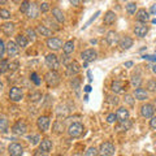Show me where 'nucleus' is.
<instances>
[{
	"mask_svg": "<svg viewBox=\"0 0 156 156\" xmlns=\"http://www.w3.org/2000/svg\"><path fill=\"white\" fill-rule=\"evenodd\" d=\"M115 152H116V148L111 142L101 143L100 147H99V155L100 156H113Z\"/></svg>",
	"mask_w": 156,
	"mask_h": 156,
	"instance_id": "f257e3e1",
	"label": "nucleus"
},
{
	"mask_svg": "<svg viewBox=\"0 0 156 156\" xmlns=\"http://www.w3.org/2000/svg\"><path fill=\"white\" fill-rule=\"evenodd\" d=\"M46 82H47L48 86H52V87L57 86L58 83H60V76H58V73L56 70L48 72L46 74Z\"/></svg>",
	"mask_w": 156,
	"mask_h": 156,
	"instance_id": "f03ea898",
	"label": "nucleus"
},
{
	"mask_svg": "<svg viewBox=\"0 0 156 156\" xmlns=\"http://www.w3.org/2000/svg\"><path fill=\"white\" fill-rule=\"evenodd\" d=\"M83 125L80 124V122H74L72 124L69 128H68V134H69L70 136H73V138H77V136L82 135V133H83Z\"/></svg>",
	"mask_w": 156,
	"mask_h": 156,
	"instance_id": "7ed1b4c3",
	"label": "nucleus"
},
{
	"mask_svg": "<svg viewBox=\"0 0 156 156\" xmlns=\"http://www.w3.org/2000/svg\"><path fill=\"white\" fill-rule=\"evenodd\" d=\"M23 98V92L22 90L17 86H13L11 90H9V99L12 101H20Z\"/></svg>",
	"mask_w": 156,
	"mask_h": 156,
	"instance_id": "20e7f679",
	"label": "nucleus"
},
{
	"mask_svg": "<svg viewBox=\"0 0 156 156\" xmlns=\"http://www.w3.org/2000/svg\"><path fill=\"white\" fill-rule=\"evenodd\" d=\"M147 33H148V26L146 25V23L139 22V23H136V25H135V27H134V34H135L136 37L144 38Z\"/></svg>",
	"mask_w": 156,
	"mask_h": 156,
	"instance_id": "39448f33",
	"label": "nucleus"
},
{
	"mask_svg": "<svg viewBox=\"0 0 156 156\" xmlns=\"http://www.w3.org/2000/svg\"><path fill=\"white\" fill-rule=\"evenodd\" d=\"M47 46H48L50 50H53V51H57V50H60L61 47H64L62 46V41L58 39V38H48L47 39Z\"/></svg>",
	"mask_w": 156,
	"mask_h": 156,
	"instance_id": "423d86ee",
	"label": "nucleus"
},
{
	"mask_svg": "<svg viewBox=\"0 0 156 156\" xmlns=\"http://www.w3.org/2000/svg\"><path fill=\"white\" fill-rule=\"evenodd\" d=\"M46 64L48 68H51L52 70H56L58 68V58L56 55H53V53H50V55L46 56Z\"/></svg>",
	"mask_w": 156,
	"mask_h": 156,
	"instance_id": "0eeeda50",
	"label": "nucleus"
},
{
	"mask_svg": "<svg viewBox=\"0 0 156 156\" xmlns=\"http://www.w3.org/2000/svg\"><path fill=\"white\" fill-rule=\"evenodd\" d=\"M8 154L11 156H21L23 154V148L18 143H11L8 147Z\"/></svg>",
	"mask_w": 156,
	"mask_h": 156,
	"instance_id": "6e6552de",
	"label": "nucleus"
},
{
	"mask_svg": "<svg viewBox=\"0 0 156 156\" xmlns=\"http://www.w3.org/2000/svg\"><path fill=\"white\" fill-rule=\"evenodd\" d=\"M80 70H81V66H80V64H78L77 61H70V64L66 65V74L70 76V77L78 74Z\"/></svg>",
	"mask_w": 156,
	"mask_h": 156,
	"instance_id": "1a4fd4ad",
	"label": "nucleus"
},
{
	"mask_svg": "<svg viewBox=\"0 0 156 156\" xmlns=\"http://www.w3.org/2000/svg\"><path fill=\"white\" fill-rule=\"evenodd\" d=\"M140 113H142V116L146 117V119H151V117H154L155 107L152 104H144V105H142V108H140Z\"/></svg>",
	"mask_w": 156,
	"mask_h": 156,
	"instance_id": "9d476101",
	"label": "nucleus"
},
{
	"mask_svg": "<svg viewBox=\"0 0 156 156\" xmlns=\"http://www.w3.org/2000/svg\"><path fill=\"white\" fill-rule=\"evenodd\" d=\"M12 130H13V133H16L18 135H23L26 133V130H27V126H26V124L23 122V121H17V122L13 125Z\"/></svg>",
	"mask_w": 156,
	"mask_h": 156,
	"instance_id": "9b49d317",
	"label": "nucleus"
},
{
	"mask_svg": "<svg viewBox=\"0 0 156 156\" xmlns=\"http://www.w3.org/2000/svg\"><path fill=\"white\" fill-rule=\"evenodd\" d=\"M96 56H98V53H96V51H94V50H86V51H83V52L81 53L82 60L86 61V62L94 61L95 58H96Z\"/></svg>",
	"mask_w": 156,
	"mask_h": 156,
	"instance_id": "f8f14e48",
	"label": "nucleus"
},
{
	"mask_svg": "<svg viewBox=\"0 0 156 156\" xmlns=\"http://www.w3.org/2000/svg\"><path fill=\"white\" fill-rule=\"evenodd\" d=\"M37 125H38L39 130L47 131L48 128H50V119H48L47 116H41L38 119V121H37Z\"/></svg>",
	"mask_w": 156,
	"mask_h": 156,
	"instance_id": "ddd939ff",
	"label": "nucleus"
},
{
	"mask_svg": "<svg viewBox=\"0 0 156 156\" xmlns=\"http://www.w3.org/2000/svg\"><path fill=\"white\" fill-rule=\"evenodd\" d=\"M18 44L17 43H14V42H8L7 43V52H8V55L13 57V56H17L18 55Z\"/></svg>",
	"mask_w": 156,
	"mask_h": 156,
	"instance_id": "4468645a",
	"label": "nucleus"
},
{
	"mask_svg": "<svg viewBox=\"0 0 156 156\" xmlns=\"http://www.w3.org/2000/svg\"><path fill=\"white\" fill-rule=\"evenodd\" d=\"M105 41H107V43H108L109 46L117 44V43L120 42V41H119V34H117L116 31H109V33H107Z\"/></svg>",
	"mask_w": 156,
	"mask_h": 156,
	"instance_id": "2eb2a0df",
	"label": "nucleus"
},
{
	"mask_svg": "<svg viewBox=\"0 0 156 156\" xmlns=\"http://www.w3.org/2000/svg\"><path fill=\"white\" fill-rule=\"evenodd\" d=\"M116 116H117V120H119L120 122H122V121L129 120V111L126 108H124V107H121V108L117 109Z\"/></svg>",
	"mask_w": 156,
	"mask_h": 156,
	"instance_id": "dca6fc26",
	"label": "nucleus"
},
{
	"mask_svg": "<svg viewBox=\"0 0 156 156\" xmlns=\"http://www.w3.org/2000/svg\"><path fill=\"white\" fill-rule=\"evenodd\" d=\"M39 12H41V8H39L35 3H31L30 4V8H29V11H27L26 14H27L29 18H37Z\"/></svg>",
	"mask_w": 156,
	"mask_h": 156,
	"instance_id": "f3484780",
	"label": "nucleus"
},
{
	"mask_svg": "<svg viewBox=\"0 0 156 156\" xmlns=\"http://www.w3.org/2000/svg\"><path fill=\"white\" fill-rule=\"evenodd\" d=\"M119 44H120V47L122 48V50H129V48L133 46V39H131L130 37H122L120 39Z\"/></svg>",
	"mask_w": 156,
	"mask_h": 156,
	"instance_id": "a211bd4d",
	"label": "nucleus"
},
{
	"mask_svg": "<svg viewBox=\"0 0 156 156\" xmlns=\"http://www.w3.org/2000/svg\"><path fill=\"white\" fill-rule=\"evenodd\" d=\"M136 20H138L139 22H143L146 23L150 20V14L148 12L146 11V9H139L138 12H136Z\"/></svg>",
	"mask_w": 156,
	"mask_h": 156,
	"instance_id": "6ab92c4d",
	"label": "nucleus"
},
{
	"mask_svg": "<svg viewBox=\"0 0 156 156\" xmlns=\"http://www.w3.org/2000/svg\"><path fill=\"white\" fill-rule=\"evenodd\" d=\"M52 16H53V18H55L57 22H60V23H64V22H65L64 13H62L58 8H53V9H52Z\"/></svg>",
	"mask_w": 156,
	"mask_h": 156,
	"instance_id": "aec40b11",
	"label": "nucleus"
},
{
	"mask_svg": "<svg viewBox=\"0 0 156 156\" xmlns=\"http://www.w3.org/2000/svg\"><path fill=\"white\" fill-rule=\"evenodd\" d=\"M2 30L3 33L5 34V35H12V34L14 33V23L12 22H5L2 25Z\"/></svg>",
	"mask_w": 156,
	"mask_h": 156,
	"instance_id": "412c9836",
	"label": "nucleus"
},
{
	"mask_svg": "<svg viewBox=\"0 0 156 156\" xmlns=\"http://www.w3.org/2000/svg\"><path fill=\"white\" fill-rule=\"evenodd\" d=\"M37 33L41 34L42 37H51L52 35V30L51 29H48L47 26H44V25H39L37 27Z\"/></svg>",
	"mask_w": 156,
	"mask_h": 156,
	"instance_id": "4be33fe9",
	"label": "nucleus"
},
{
	"mask_svg": "<svg viewBox=\"0 0 156 156\" xmlns=\"http://www.w3.org/2000/svg\"><path fill=\"white\" fill-rule=\"evenodd\" d=\"M147 91H146L144 89H142V87H136V90H135V99H138V100H146L147 99Z\"/></svg>",
	"mask_w": 156,
	"mask_h": 156,
	"instance_id": "5701e85b",
	"label": "nucleus"
},
{
	"mask_svg": "<svg viewBox=\"0 0 156 156\" xmlns=\"http://www.w3.org/2000/svg\"><path fill=\"white\" fill-rule=\"evenodd\" d=\"M111 89H112L113 92H116V94H120V92L124 91V83L121 81H113L112 82Z\"/></svg>",
	"mask_w": 156,
	"mask_h": 156,
	"instance_id": "b1692460",
	"label": "nucleus"
},
{
	"mask_svg": "<svg viewBox=\"0 0 156 156\" xmlns=\"http://www.w3.org/2000/svg\"><path fill=\"white\" fill-rule=\"evenodd\" d=\"M39 148L42 151H46V152H50L52 150V142L50 139H43L41 143H39Z\"/></svg>",
	"mask_w": 156,
	"mask_h": 156,
	"instance_id": "393cba45",
	"label": "nucleus"
},
{
	"mask_svg": "<svg viewBox=\"0 0 156 156\" xmlns=\"http://www.w3.org/2000/svg\"><path fill=\"white\" fill-rule=\"evenodd\" d=\"M115 21H116V13L115 12L108 11L104 14V23H107V25H111V23H113Z\"/></svg>",
	"mask_w": 156,
	"mask_h": 156,
	"instance_id": "a878e982",
	"label": "nucleus"
},
{
	"mask_svg": "<svg viewBox=\"0 0 156 156\" xmlns=\"http://www.w3.org/2000/svg\"><path fill=\"white\" fill-rule=\"evenodd\" d=\"M62 50H64V53H65V55H70V53L74 51V43H73L72 41L66 42L65 44H64V47H62Z\"/></svg>",
	"mask_w": 156,
	"mask_h": 156,
	"instance_id": "bb28decb",
	"label": "nucleus"
},
{
	"mask_svg": "<svg viewBox=\"0 0 156 156\" xmlns=\"http://www.w3.org/2000/svg\"><path fill=\"white\" fill-rule=\"evenodd\" d=\"M16 43L20 46V47H26L27 46V38L25 37V35H17L16 37Z\"/></svg>",
	"mask_w": 156,
	"mask_h": 156,
	"instance_id": "cd10ccee",
	"label": "nucleus"
},
{
	"mask_svg": "<svg viewBox=\"0 0 156 156\" xmlns=\"http://www.w3.org/2000/svg\"><path fill=\"white\" fill-rule=\"evenodd\" d=\"M72 87L74 89L76 94L80 95V89H81V80L80 78H73L72 80Z\"/></svg>",
	"mask_w": 156,
	"mask_h": 156,
	"instance_id": "c85d7f7f",
	"label": "nucleus"
},
{
	"mask_svg": "<svg viewBox=\"0 0 156 156\" xmlns=\"http://www.w3.org/2000/svg\"><path fill=\"white\" fill-rule=\"evenodd\" d=\"M130 126H131V122L129 120H126V121L120 122V125L117 126V130H119V131H126L128 129H130Z\"/></svg>",
	"mask_w": 156,
	"mask_h": 156,
	"instance_id": "c756f323",
	"label": "nucleus"
},
{
	"mask_svg": "<svg viewBox=\"0 0 156 156\" xmlns=\"http://www.w3.org/2000/svg\"><path fill=\"white\" fill-rule=\"evenodd\" d=\"M29 98H30V100L33 103H37V101H39L42 99V94L41 92H31V94L29 95Z\"/></svg>",
	"mask_w": 156,
	"mask_h": 156,
	"instance_id": "7c9ffc66",
	"label": "nucleus"
},
{
	"mask_svg": "<svg viewBox=\"0 0 156 156\" xmlns=\"http://www.w3.org/2000/svg\"><path fill=\"white\" fill-rule=\"evenodd\" d=\"M30 4L31 3H29L27 0H23V2L21 3V7H20V11H21L22 13H27L29 8H30Z\"/></svg>",
	"mask_w": 156,
	"mask_h": 156,
	"instance_id": "2f4dec72",
	"label": "nucleus"
},
{
	"mask_svg": "<svg viewBox=\"0 0 156 156\" xmlns=\"http://www.w3.org/2000/svg\"><path fill=\"white\" fill-rule=\"evenodd\" d=\"M8 69H9V62L5 60V58H3L2 62H0V72H2V73H5Z\"/></svg>",
	"mask_w": 156,
	"mask_h": 156,
	"instance_id": "473e14b6",
	"label": "nucleus"
},
{
	"mask_svg": "<svg viewBox=\"0 0 156 156\" xmlns=\"http://www.w3.org/2000/svg\"><path fill=\"white\" fill-rule=\"evenodd\" d=\"M147 90L151 91V92L156 91V80H150L147 82Z\"/></svg>",
	"mask_w": 156,
	"mask_h": 156,
	"instance_id": "72a5a7b5",
	"label": "nucleus"
},
{
	"mask_svg": "<svg viewBox=\"0 0 156 156\" xmlns=\"http://www.w3.org/2000/svg\"><path fill=\"white\" fill-rule=\"evenodd\" d=\"M7 126H8V121L5 117H2V120H0V130H2V133H5L7 131Z\"/></svg>",
	"mask_w": 156,
	"mask_h": 156,
	"instance_id": "f704fd0d",
	"label": "nucleus"
},
{
	"mask_svg": "<svg viewBox=\"0 0 156 156\" xmlns=\"http://www.w3.org/2000/svg\"><path fill=\"white\" fill-rule=\"evenodd\" d=\"M140 82H142V78L139 76H133V78H131V85L135 87H140Z\"/></svg>",
	"mask_w": 156,
	"mask_h": 156,
	"instance_id": "c9c22d12",
	"label": "nucleus"
},
{
	"mask_svg": "<svg viewBox=\"0 0 156 156\" xmlns=\"http://www.w3.org/2000/svg\"><path fill=\"white\" fill-rule=\"evenodd\" d=\"M126 11H128V13H130V14H134L136 12V4L135 3H129L128 5H126Z\"/></svg>",
	"mask_w": 156,
	"mask_h": 156,
	"instance_id": "e433bc0d",
	"label": "nucleus"
},
{
	"mask_svg": "<svg viewBox=\"0 0 156 156\" xmlns=\"http://www.w3.org/2000/svg\"><path fill=\"white\" fill-rule=\"evenodd\" d=\"M98 154H99V151H98L95 147H90L89 150L86 151L85 156H98Z\"/></svg>",
	"mask_w": 156,
	"mask_h": 156,
	"instance_id": "4c0bfd02",
	"label": "nucleus"
},
{
	"mask_svg": "<svg viewBox=\"0 0 156 156\" xmlns=\"http://www.w3.org/2000/svg\"><path fill=\"white\" fill-rule=\"evenodd\" d=\"M29 140L31 142V144H38V143H39V140H41V136L37 135V134L29 135Z\"/></svg>",
	"mask_w": 156,
	"mask_h": 156,
	"instance_id": "58836bf2",
	"label": "nucleus"
},
{
	"mask_svg": "<svg viewBox=\"0 0 156 156\" xmlns=\"http://www.w3.org/2000/svg\"><path fill=\"white\" fill-rule=\"evenodd\" d=\"M55 130H56V133H61V131L64 130V124H62L61 121H56V124H55Z\"/></svg>",
	"mask_w": 156,
	"mask_h": 156,
	"instance_id": "ea45409f",
	"label": "nucleus"
},
{
	"mask_svg": "<svg viewBox=\"0 0 156 156\" xmlns=\"http://www.w3.org/2000/svg\"><path fill=\"white\" fill-rule=\"evenodd\" d=\"M26 33H27V37H29V39H30V41H35V31H34L33 30V29H27V30H26Z\"/></svg>",
	"mask_w": 156,
	"mask_h": 156,
	"instance_id": "a19ab883",
	"label": "nucleus"
},
{
	"mask_svg": "<svg viewBox=\"0 0 156 156\" xmlns=\"http://www.w3.org/2000/svg\"><path fill=\"white\" fill-rule=\"evenodd\" d=\"M124 100H125V103H128L129 105H134V99H133V96H131V95L126 94L125 98H124Z\"/></svg>",
	"mask_w": 156,
	"mask_h": 156,
	"instance_id": "79ce46f5",
	"label": "nucleus"
},
{
	"mask_svg": "<svg viewBox=\"0 0 156 156\" xmlns=\"http://www.w3.org/2000/svg\"><path fill=\"white\" fill-rule=\"evenodd\" d=\"M0 16H2V18L7 20V18L11 17V12L7 11V9H2V11H0Z\"/></svg>",
	"mask_w": 156,
	"mask_h": 156,
	"instance_id": "37998d69",
	"label": "nucleus"
},
{
	"mask_svg": "<svg viewBox=\"0 0 156 156\" xmlns=\"http://www.w3.org/2000/svg\"><path fill=\"white\" fill-rule=\"evenodd\" d=\"M5 50H7V44H5V42H4V41H2V43H0V56H2V57H4Z\"/></svg>",
	"mask_w": 156,
	"mask_h": 156,
	"instance_id": "c03bdc74",
	"label": "nucleus"
},
{
	"mask_svg": "<svg viewBox=\"0 0 156 156\" xmlns=\"http://www.w3.org/2000/svg\"><path fill=\"white\" fill-rule=\"evenodd\" d=\"M99 14H100V12H99V11H98V12H96V13L94 14V16H92V17H91V18L89 20V21H87V23H86V25H85L83 27H82V29H86L87 26H90V23H91V22H94V20H96V17H98V16H99Z\"/></svg>",
	"mask_w": 156,
	"mask_h": 156,
	"instance_id": "a18cd8bd",
	"label": "nucleus"
},
{
	"mask_svg": "<svg viewBox=\"0 0 156 156\" xmlns=\"http://www.w3.org/2000/svg\"><path fill=\"white\" fill-rule=\"evenodd\" d=\"M116 120H117V116H116L115 113H111V115L107 116V121H108L109 124H113Z\"/></svg>",
	"mask_w": 156,
	"mask_h": 156,
	"instance_id": "49530a36",
	"label": "nucleus"
},
{
	"mask_svg": "<svg viewBox=\"0 0 156 156\" xmlns=\"http://www.w3.org/2000/svg\"><path fill=\"white\" fill-rule=\"evenodd\" d=\"M39 8H41V12H43V13H46V12L50 11V5H48V3H43Z\"/></svg>",
	"mask_w": 156,
	"mask_h": 156,
	"instance_id": "de8ad7c7",
	"label": "nucleus"
},
{
	"mask_svg": "<svg viewBox=\"0 0 156 156\" xmlns=\"http://www.w3.org/2000/svg\"><path fill=\"white\" fill-rule=\"evenodd\" d=\"M31 80H33V82H34V83H35L37 86H38V85H41V80L38 78L37 73H33V74H31Z\"/></svg>",
	"mask_w": 156,
	"mask_h": 156,
	"instance_id": "09e8293b",
	"label": "nucleus"
},
{
	"mask_svg": "<svg viewBox=\"0 0 156 156\" xmlns=\"http://www.w3.org/2000/svg\"><path fill=\"white\" fill-rule=\"evenodd\" d=\"M143 58L144 60H150V61H156V56L155 55H144Z\"/></svg>",
	"mask_w": 156,
	"mask_h": 156,
	"instance_id": "8fccbe9b",
	"label": "nucleus"
},
{
	"mask_svg": "<svg viewBox=\"0 0 156 156\" xmlns=\"http://www.w3.org/2000/svg\"><path fill=\"white\" fill-rule=\"evenodd\" d=\"M150 126L152 129H156V117H151L150 120Z\"/></svg>",
	"mask_w": 156,
	"mask_h": 156,
	"instance_id": "3c124183",
	"label": "nucleus"
},
{
	"mask_svg": "<svg viewBox=\"0 0 156 156\" xmlns=\"http://www.w3.org/2000/svg\"><path fill=\"white\" fill-rule=\"evenodd\" d=\"M62 57H64V58H61V62H62V64H64V65H69L70 62H69V57H68V55H64Z\"/></svg>",
	"mask_w": 156,
	"mask_h": 156,
	"instance_id": "603ef678",
	"label": "nucleus"
},
{
	"mask_svg": "<svg viewBox=\"0 0 156 156\" xmlns=\"http://www.w3.org/2000/svg\"><path fill=\"white\" fill-rule=\"evenodd\" d=\"M47 154H48V152H46V151H42L41 148H39V150L37 151V152H35V155H34V156H47Z\"/></svg>",
	"mask_w": 156,
	"mask_h": 156,
	"instance_id": "864d4df0",
	"label": "nucleus"
},
{
	"mask_svg": "<svg viewBox=\"0 0 156 156\" xmlns=\"http://www.w3.org/2000/svg\"><path fill=\"white\" fill-rule=\"evenodd\" d=\"M17 66H18V62H13V64H9V69H17Z\"/></svg>",
	"mask_w": 156,
	"mask_h": 156,
	"instance_id": "5fc2aeb1",
	"label": "nucleus"
},
{
	"mask_svg": "<svg viewBox=\"0 0 156 156\" xmlns=\"http://www.w3.org/2000/svg\"><path fill=\"white\" fill-rule=\"evenodd\" d=\"M69 2H70L74 7H78V5H80V0H69Z\"/></svg>",
	"mask_w": 156,
	"mask_h": 156,
	"instance_id": "6e6d98bb",
	"label": "nucleus"
},
{
	"mask_svg": "<svg viewBox=\"0 0 156 156\" xmlns=\"http://www.w3.org/2000/svg\"><path fill=\"white\" fill-rule=\"evenodd\" d=\"M83 90H85L86 92H90V91H91V86H90V85H87V86H85V89H83Z\"/></svg>",
	"mask_w": 156,
	"mask_h": 156,
	"instance_id": "4d7b16f0",
	"label": "nucleus"
},
{
	"mask_svg": "<svg viewBox=\"0 0 156 156\" xmlns=\"http://www.w3.org/2000/svg\"><path fill=\"white\" fill-rule=\"evenodd\" d=\"M87 77H89V81L91 82V81H92V74H91V72H90V70L87 72Z\"/></svg>",
	"mask_w": 156,
	"mask_h": 156,
	"instance_id": "13d9d810",
	"label": "nucleus"
},
{
	"mask_svg": "<svg viewBox=\"0 0 156 156\" xmlns=\"http://www.w3.org/2000/svg\"><path fill=\"white\" fill-rule=\"evenodd\" d=\"M125 66H126V68H130V66H133V62H131V61L125 62Z\"/></svg>",
	"mask_w": 156,
	"mask_h": 156,
	"instance_id": "bf43d9fd",
	"label": "nucleus"
},
{
	"mask_svg": "<svg viewBox=\"0 0 156 156\" xmlns=\"http://www.w3.org/2000/svg\"><path fill=\"white\" fill-rule=\"evenodd\" d=\"M151 13H152V14H156V7H155V5L151 7Z\"/></svg>",
	"mask_w": 156,
	"mask_h": 156,
	"instance_id": "052dcab7",
	"label": "nucleus"
},
{
	"mask_svg": "<svg viewBox=\"0 0 156 156\" xmlns=\"http://www.w3.org/2000/svg\"><path fill=\"white\" fill-rule=\"evenodd\" d=\"M5 3H7V0H0V4H2V5H4Z\"/></svg>",
	"mask_w": 156,
	"mask_h": 156,
	"instance_id": "680f3d73",
	"label": "nucleus"
},
{
	"mask_svg": "<svg viewBox=\"0 0 156 156\" xmlns=\"http://www.w3.org/2000/svg\"><path fill=\"white\" fill-rule=\"evenodd\" d=\"M152 72H154L155 74H156V65H154V66H152Z\"/></svg>",
	"mask_w": 156,
	"mask_h": 156,
	"instance_id": "e2e57ef3",
	"label": "nucleus"
},
{
	"mask_svg": "<svg viewBox=\"0 0 156 156\" xmlns=\"http://www.w3.org/2000/svg\"><path fill=\"white\" fill-rule=\"evenodd\" d=\"M154 104H155V109H156V99H155V101H154Z\"/></svg>",
	"mask_w": 156,
	"mask_h": 156,
	"instance_id": "0e129e2a",
	"label": "nucleus"
},
{
	"mask_svg": "<svg viewBox=\"0 0 156 156\" xmlns=\"http://www.w3.org/2000/svg\"><path fill=\"white\" fill-rule=\"evenodd\" d=\"M83 2H89V0H83Z\"/></svg>",
	"mask_w": 156,
	"mask_h": 156,
	"instance_id": "69168bd1",
	"label": "nucleus"
},
{
	"mask_svg": "<svg viewBox=\"0 0 156 156\" xmlns=\"http://www.w3.org/2000/svg\"><path fill=\"white\" fill-rule=\"evenodd\" d=\"M150 156H155V155H150Z\"/></svg>",
	"mask_w": 156,
	"mask_h": 156,
	"instance_id": "338daca9",
	"label": "nucleus"
},
{
	"mask_svg": "<svg viewBox=\"0 0 156 156\" xmlns=\"http://www.w3.org/2000/svg\"><path fill=\"white\" fill-rule=\"evenodd\" d=\"M56 156H58V155H56Z\"/></svg>",
	"mask_w": 156,
	"mask_h": 156,
	"instance_id": "774afa93",
	"label": "nucleus"
}]
</instances>
